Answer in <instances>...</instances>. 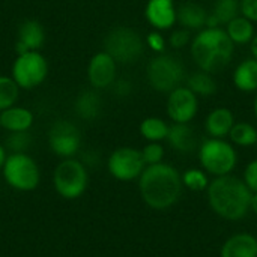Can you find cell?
I'll list each match as a JSON object with an SVG mask.
<instances>
[{
	"instance_id": "1",
	"label": "cell",
	"mask_w": 257,
	"mask_h": 257,
	"mask_svg": "<svg viewBox=\"0 0 257 257\" xmlns=\"http://www.w3.org/2000/svg\"><path fill=\"white\" fill-rule=\"evenodd\" d=\"M182 176L170 164L146 166L139 178V190L143 202L155 211L172 208L182 194Z\"/></svg>"
},
{
	"instance_id": "2",
	"label": "cell",
	"mask_w": 257,
	"mask_h": 257,
	"mask_svg": "<svg viewBox=\"0 0 257 257\" xmlns=\"http://www.w3.org/2000/svg\"><path fill=\"white\" fill-rule=\"evenodd\" d=\"M206 193L211 209L224 220H242L250 211L253 193L245 182L236 176H217L209 182Z\"/></svg>"
},
{
	"instance_id": "3",
	"label": "cell",
	"mask_w": 257,
	"mask_h": 257,
	"mask_svg": "<svg viewBox=\"0 0 257 257\" xmlns=\"http://www.w3.org/2000/svg\"><path fill=\"white\" fill-rule=\"evenodd\" d=\"M235 53V44L221 27H205L191 39V56L196 65L209 74L224 69Z\"/></svg>"
},
{
	"instance_id": "4",
	"label": "cell",
	"mask_w": 257,
	"mask_h": 257,
	"mask_svg": "<svg viewBox=\"0 0 257 257\" xmlns=\"http://www.w3.org/2000/svg\"><path fill=\"white\" fill-rule=\"evenodd\" d=\"M199 161L206 173L217 178L233 172L238 163V154L229 142L211 137L200 143Z\"/></svg>"
},
{
	"instance_id": "5",
	"label": "cell",
	"mask_w": 257,
	"mask_h": 257,
	"mask_svg": "<svg viewBox=\"0 0 257 257\" xmlns=\"http://www.w3.org/2000/svg\"><path fill=\"white\" fill-rule=\"evenodd\" d=\"M146 77L152 89L161 93H170L185 81V68L179 59L163 53L149 62Z\"/></svg>"
},
{
	"instance_id": "6",
	"label": "cell",
	"mask_w": 257,
	"mask_h": 257,
	"mask_svg": "<svg viewBox=\"0 0 257 257\" xmlns=\"http://www.w3.org/2000/svg\"><path fill=\"white\" fill-rule=\"evenodd\" d=\"M89 184L86 166L75 158H65L59 163L53 173V185L56 193L66 199L74 200L83 196Z\"/></svg>"
},
{
	"instance_id": "7",
	"label": "cell",
	"mask_w": 257,
	"mask_h": 257,
	"mask_svg": "<svg viewBox=\"0 0 257 257\" xmlns=\"http://www.w3.org/2000/svg\"><path fill=\"white\" fill-rule=\"evenodd\" d=\"M104 51L108 53L117 63H134L145 51V42L140 33L131 27L111 29L104 41Z\"/></svg>"
},
{
	"instance_id": "8",
	"label": "cell",
	"mask_w": 257,
	"mask_h": 257,
	"mask_svg": "<svg viewBox=\"0 0 257 257\" xmlns=\"http://www.w3.org/2000/svg\"><path fill=\"white\" fill-rule=\"evenodd\" d=\"M2 170L6 184L17 191H33L39 185V167L27 154H11L6 158Z\"/></svg>"
},
{
	"instance_id": "9",
	"label": "cell",
	"mask_w": 257,
	"mask_h": 257,
	"mask_svg": "<svg viewBox=\"0 0 257 257\" xmlns=\"http://www.w3.org/2000/svg\"><path fill=\"white\" fill-rule=\"evenodd\" d=\"M48 75V63L39 51L18 54L12 65V78L20 89H33L44 83Z\"/></svg>"
},
{
	"instance_id": "10",
	"label": "cell",
	"mask_w": 257,
	"mask_h": 257,
	"mask_svg": "<svg viewBox=\"0 0 257 257\" xmlns=\"http://www.w3.org/2000/svg\"><path fill=\"white\" fill-rule=\"evenodd\" d=\"M107 167L114 179L130 182L140 178V175L146 169V163L143 160L142 151L125 146L113 151V154L108 157Z\"/></svg>"
},
{
	"instance_id": "11",
	"label": "cell",
	"mask_w": 257,
	"mask_h": 257,
	"mask_svg": "<svg viewBox=\"0 0 257 257\" xmlns=\"http://www.w3.org/2000/svg\"><path fill=\"white\" fill-rule=\"evenodd\" d=\"M48 145L54 155L72 158L81 146L80 130L68 120H56L48 131Z\"/></svg>"
},
{
	"instance_id": "12",
	"label": "cell",
	"mask_w": 257,
	"mask_h": 257,
	"mask_svg": "<svg viewBox=\"0 0 257 257\" xmlns=\"http://www.w3.org/2000/svg\"><path fill=\"white\" fill-rule=\"evenodd\" d=\"M199 110V96L187 86H179L169 93L167 114L176 123H190Z\"/></svg>"
},
{
	"instance_id": "13",
	"label": "cell",
	"mask_w": 257,
	"mask_h": 257,
	"mask_svg": "<svg viewBox=\"0 0 257 257\" xmlns=\"http://www.w3.org/2000/svg\"><path fill=\"white\" fill-rule=\"evenodd\" d=\"M117 62L105 51L96 53L87 66V78L93 89H107L116 80Z\"/></svg>"
},
{
	"instance_id": "14",
	"label": "cell",
	"mask_w": 257,
	"mask_h": 257,
	"mask_svg": "<svg viewBox=\"0 0 257 257\" xmlns=\"http://www.w3.org/2000/svg\"><path fill=\"white\" fill-rule=\"evenodd\" d=\"M145 17L155 30H169L176 23L175 0H149L145 8Z\"/></svg>"
},
{
	"instance_id": "15",
	"label": "cell",
	"mask_w": 257,
	"mask_h": 257,
	"mask_svg": "<svg viewBox=\"0 0 257 257\" xmlns=\"http://www.w3.org/2000/svg\"><path fill=\"white\" fill-rule=\"evenodd\" d=\"M17 53L23 54L26 51H38L45 42L44 26L33 18L24 20L18 27L17 35Z\"/></svg>"
},
{
	"instance_id": "16",
	"label": "cell",
	"mask_w": 257,
	"mask_h": 257,
	"mask_svg": "<svg viewBox=\"0 0 257 257\" xmlns=\"http://www.w3.org/2000/svg\"><path fill=\"white\" fill-rule=\"evenodd\" d=\"M166 140H167L169 146L179 154H191L200 146L199 139H197L194 130L190 126V123L173 122V125L169 126Z\"/></svg>"
},
{
	"instance_id": "17",
	"label": "cell",
	"mask_w": 257,
	"mask_h": 257,
	"mask_svg": "<svg viewBox=\"0 0 257 257\" xmlns=\"http://www.w3.org/2000/svg\"><path fill=\"white\" fill-rule=\"evenodd\" d=\"M209 12L196 2H184L176 8V21L187 30H202L206 27Z\"/></svg>"
},
{
	"instance_id": "18",
	"label": "cell",
	"mask_w": 257,
	"mask_h": 257,
	"mask_svg": "<svg viewBox=\"0 0 257 257\" xmlns=\"http://www.w3.org/2000/svg\"><path fill=\"white\" fill-rule=\"evenodd\" d=\"M220 256L257 257V238L247 232L235 233L223 244Z\"/></svg>"
},
{
	"instance_id": "19",
	"label": "cell",
	"mask_w": 257,
	"mask_h": 257,
	"mask_svg": "<svg viewBox=\"0 0 257 257\" xmlns=\"http://www.w3.org/2000/svg\"><path fill=\"white\" fill-rule=\"evenodd\" d=\"M235 116L230 108H214L205 119V130L212 139H224L230 134L235 125Z\"/></svg>"
},
{
	"instance_id": "20",
	"label": "cell",
	"mask_w": 257,
	"mask_h": 257,
	"mask_svg": "<svg viewBox=\"0 0 257 257\" xmlns=\"http://www.w3.org/2000/svg\"><path fill=\"white\" fill-rule=\"evenodd\" d=\"M33 125V113L24 107H9L0 111V126L9 133L29 131Z\"/></svg>"
},
{
	"instance_id": "21",
	"label": "cell",
	"mask_w": 257,
	"mask_h": 257,
	"mask_svg": "<svg viewBox=\"0 0 257 257\" xmlns=\"http://www.w3.org/2000/svg\"><path fill=\"white\" fill-rule=\"evenodd\" d=\"M74 108H75V113L78 117L84 119V120H96L99 116H101V111H102V99L99 96V93L95 90H83L77 99H75V104H74Z\"/></svg>"
},
{
	"instance_id": "22",
	"label": "cell",
	"mask_w": 257,
	"mask_h": 257,
	"mask_svg": "<svg viewBox=\"0 0 257 257\" xmlns=\"http://www.w3.org/2000/svg\"><path fill=\"white\" fill-rule=\"evenodd\" d=\"M241 14V0H217L208 17L206 27H220L229 24Z\"/></svg>"
},
{
	"instance_id": "23",
	"label": "cell",
	"mask_w": 257,
	"mask_h": 257,
	"mask_svg": "<svg viewBox=\"0 0 257 257\" xmlns=\"http://www.w3.org/2000/svg\"><path fill=\"white\" fill-rule=\"evenodd\" d=\"M233 84L238 90L251 93L257 92V60L250 57L242 60L233 72Z\"/></svg>"
},
{
	"instance_id": "24",
	"label": "cell",
	"mask_w": 257,
	"mask_h": 257,
	"mask_svg": "<svg viewBox=\"0 0 257 257\" xmlns=\"http://www.w3.org/2000/svg\"><path fill=\"white\" fill-rule=\"evenodd\" d=\"M226 32H227L229 38L232 39V42L233 44H238V45L248 44L254 38V26H253V21H250L244 15H239L235 20H232L226 26Z\"/></svg>"
},
{
	"instance_id": "25",
	"label": "cell",
	"mask_w": 257,
	"mask_h": 257,
	"mask_svg": "<svg viewBox=\"0 0 257 257\" xmlns=\"http://www.w3.org/2000/svg\"><path fill=\"white\" fill-rule=\"evenodd\" d=\"M187 87L197 96L206 98L212 96L217 92V81L214 80L212 74L200 69L187 77Z\"/></svg>"
},
{
	"instance_id": "26",
	"label": "cell",
	"mask_w": 257,
	"mask_h": 257,
	"mask_svg": "<svg viewBox=\"0 0 257 257\" xmlns=\"http://www.w3.org/2000/svg\"><path fill=\"white\" fill-rule=\"evenodd\" d=\"M169 133V125L161 119V117H146L142 123H140V134L143 136V139H146L148 142H161L166 140Z\"/></svg>"
},
{
	"instance_id": "27",
	"label": "cell",
	"mask_w": 257,
	"mask_h": 257,
	"mask_svg": "<svg viewBox=\"0 0 257 257\" xmlns=\"http://www.w3.org/2000/svg\"><path fill=\"white\" fill-rule=\"evenodd\" d=\"M233 145L241 148H250L257 145V130L251 123L236 122L229 134Z\"/></svg>"
},
{
	"instance_id": "28",
	"label": "cell",
	"mask_w": 257,
	"mask_h": 257,
	"mask_svg": "<svg viewBox=\"0 0 257 257\" xmlns=\"http://www.w3.org/2000/svg\"><path fill=\"white\" fill-rule=\"evenodd\" d=\"M20 86L12 77L0 75V111L12 107L18 99Z\"/></svg>"
},
{
	"instance_id": "29",
	"label": "cell",
	"mask_w": 257,
	"mask_h": 257,
	"mask_svg": "<svg viewBox=\"0 0 257 257\" xmlns=\"http://www.w3.org/2000/svg\"><path fill=\"white\" fill-rule=\"evenodd\" d=\"M182 184L190 191H205L209 187L208 173L200 169H188L182 175Z\"/></svg>"
},
{
	"instance_id": "30",
	"label": "cell",
	"mask_w": 257,
	"mask_h": 257,
	"mask_svg": "<svg viewBox=\"0 0 257 257\" xmlns=\"http://www.w3.org/2000/svg\"><path fill=\"white\" fill-rule=\"evenodd\" d=\"M32 146V136L29 131L9 133L6 137V148L12 154H26V151Z\"/></svg>"
},
{
	"instance_id": "31",
	"label": "cell",
	"mask_w": 257,
	"mask_h": 257,
	"mask_svg": "<svg viewBox=\"0 0 257 257\" xmlns=\"http://www.w3.org/2000/svg\"><path fill=\"white\" fill-rule=\"evenodd\" d=\"M142 155H143L146 166L160 164V163H163V158H164V148L158 142H149L142 149Z\"/></svg>"
},
{
	"instance_id": "32",
	"label": "cell",
	"mask_w": 257,
	"mask_h": 257,
	"mask_svg": "<svg viewBox=\"0 0 257 257\" xmlns=\"http://www.w3.org/2000/svg\"><path fill=\"white\" fill-rule=\"evenodd\" d=\"M188 42H191V33H190V30H187L184 27L178 29V30H173L170 33L169 39H167V44L172 48H176V50L184 48Z\"/></svg>"
},
{
	"instance_id": "33",
	"label": "cell",
	"mask_w": 257,
	"mask_h": 257,
	"mask_svg": "<svg viewBox=\"0 0 257 257\" xmlns=\"http://www.w3.org/2000/svg\"><path fill=\"white\" fill-rule=\"evenodd\" d=\"M146 42L149 45V48H152L155 53L158 54H163L166 51V45H167V41L164 39V36L161 35L160 30H154V32H149V35L146 36Z\"/></svg>"
},
{
	"instance_id": "34",
	"label": "cell",
	"mask_w": 257,
	"mask_h": 257,
	"mask_svg": "<svg viewBox=\"0 0 257 257\" xmlns=\"http://www.w3.org/2000/svg\"><path fill=\"white\" fill-rule=\"evenodd\" d=\"M245 185L250 188L251 193H257V160L248 163V166L244 170V179Z\"/></svg>"
},
{
	"instance_id": "35",
	"label": "cell",
	"mask_w": 257,
	"mask_h": 257,
	"mask_svg": "<svg viewBox=\"0 0 257 257\" xmlns=\"http://www.w3.org/2000/svg\"><path fill=\"white\" fill-rule=\"evenodd\" d=\"M241 14L250 21H257V0H241Z\"/></svg>"
},
{
	"instance_id": "36",
	"label": "cell",
	"mask_w": 257,
	"mask_h": 257,
	"mask_svg": "<svg viewBox=\"0 0 257 257\" xmlns=\"http://www.w3.org/2000/svg\"><path fill=\"white\" fill-rule=\"evenodd\" d=\"M111 89L114 92V95L123 98V96H128L133 90V86H131V81L125 80V78H119V80H114V83L111 84Z\"/></svg>"
},
{
	"instance_id": "37",
	"label": "cell",
	"mask_w": 257,
	"mask_h": 257,
	"mask_svg": "<svg viewBox=\"0 0 257 257\" xmlns=\"http://www.w3.org/2000/svg\"><path fill=\"white\" fill-rule=\"evenodd\" d=\"M250 51H251L253 59H256L257 60V35H254V38H253L251 42H250Z\"/></svg>"
},
{
	"instance_id": "38",
	"label": "cell",
	"mask_w": 257,
	"mask_h": 257,
	"mask_svg": "<svg viewBox=\"0 0 257 257\" xmlns=\"http://www.w3.org/2000/svg\"><path fill=\"white\" fill-rule=\"evenodd\" d=\"M6 158H8V155H6V149L0 145V169H3V164H5Z\"/></svg>"
},
{
	"instance_id": "39",
	"label": "cell",
	"mask_w": 257,
	"mask_h": 257,
	"mask_svg": "<svg viewBox=\"0 0 257 257\" xmlns=\"http://www.w3.org/2000/svg\"><path fill=\"white\" fill-rule=\"evenodd\" d=\"M250 209L257 215V193H253L251 196V205H250Z\"/></svg>"
},
{
	"instance_id": "40",
	"label": "cell",
	"mask_w": 257,
	"mask_h": 257,
	"mask_svg": "<svg viewBox=\"0 0 257 257\" xmlns=\"http://www.w3.org/2000/svg\"><path fill=\"white\" fill-rule=\"evenodd\" d=\"M253 110H254V117H256L257 120V92L256 96H254V102H253Z\"/></svg>"
}]
</instances>
